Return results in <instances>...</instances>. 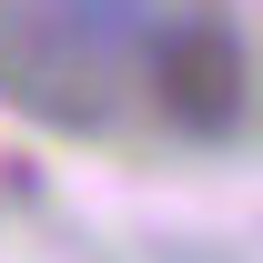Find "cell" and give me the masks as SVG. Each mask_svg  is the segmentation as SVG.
I'll list each match as a JSON object with an SVG mask.
<instances>
[{
    "label": "cell",
    "mask_w": 263,
    "mask_h": 263,
    "mask_svg": "<svg viewBox=\"0 0 263 263\" xmlns=\"http://www.w3.org/2000/svg\"><path fill=\"white\" fill-rule=\"evenodd\" d=\"M152 31V21H142ZM142 81H152V111H162L182 142H233L243 111H253V71H243V31L223 10H172L162 31L142 41Z\"/></svg>",
    "instance_id": "cell-1"
},
{
    "label": "cell",
    "mask_w": 263,
    "mask_h": 263,
    "mask_svg": "<svg viewBox=\"0 0 263 263\" xmlns=\"http://www.w3.org/2000/svg\"><path fill=\"white\" fill-rule=\"evenodd\" d=\"M41 21H51L71 51H122V41H142L152 0H41Z\"/></svg>",
    "instance_id": "cell-2"
}]
</instances>
